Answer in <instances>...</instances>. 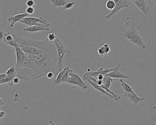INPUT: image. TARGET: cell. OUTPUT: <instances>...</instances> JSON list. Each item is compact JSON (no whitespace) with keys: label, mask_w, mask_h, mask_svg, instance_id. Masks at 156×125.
Returning a JSON list of instances; mask_svg holds the SVG:
<instances>
[{"label":"cell","mask_w":156,"mask_h":125,"mask_svg":"<svg viewBox=\"0 0 156 125\" xmlns=\"http://www.w3.org/2000/svg\"><path fill=\"white\" fill-rule=\"evenodd\" d=\"M153 1H154L155 2V3H156V0H153Z\"/></svg>","instance_id":"37"},{"label":"cell","mask_w":156,"mask_h":125,"mask_svg":"<svg viewBox=\"0 0 156 125\" xmlns=\"http://www.w3.org/2000/svg\"><path fill=\"white\" fill-rule=\"evenodd\" d=\"M20 78H19L18 77H14L13 79V82L14 83V84H18L20 83Z\"/></svg>","instance_id":"32"},{"label":"cell","mask_w":156,"mask_h":125,"mask_svg":"<svg viewBox=\"0 0 156 125\" xmlns=\"http://www.w3.org/2000/svg\"><path fill=\"white\" fill-rule=\"evenodd\" d=\"M135 1H136V0H135Z\"/></svg>","instance_id":"38"},{"label":"cell","mask_w":156,"mask_h":125,"mask_svg":"<svg viewBox=\"0 0 156 125\" xmlns=\"http://www.w3.org/2000/svg\"><path fill=\"white\" fill-rule=\"evenodd\" d=\"M3 41L6 43L7 44L15 47L19 45L18 43L14 40L13 35H11L10 33V32L8 33H4V37H3Z\"/></svg>","instance_id":"14"},{"label":"cell","mask_w":156,"mask_h":125,"mask_svg":"<svg viewBox=\"0 0 156 125\" xmlns=\"http://www.w3.org/2000/svg\"><path fill=\"white\" fill-rule=\"evenodd\" d=\"M98 52L99 55L102 56L105 55V50H104V47L103 46H100L98 49Z\"/></svg>","instance_id":"27"},{"label":"cell","mask_w":156,"mask_h":125,"mask_svg":"<svg viewBox=\"0 0 156 125\" xmlns=\"http://www.w3.org/2000/svg\"><path fill=\"white\" fill-rule=\"evenodd\" d=\"M85 80H87L93 87L94 88L98 90V91H100L102 94H104V95H108V96L110 97L111 98H113V99H115V101H117V98L115 97L114 96L112 95L111 94H109V93H108L105 90L104 88H102V87L101 86L99 85L98 84L96 83L95 82H94V81L91 80V79H89V78H87L86 79H85Z\"/></svg>","instance_id":"12"},{"label":"cell","mask_w":156,"mask_h":125,"mask_svg":"<svg viewBox=\"0 0 156 125\" xmlns=\"http://www.w3.org/2000/svg\"><path fill=\"white\" fill-rule=\"evenodd\" d=\"M17 73L15 66H12L6 72L7 76L14 77V78L17 76Z\"/></svg>","instance_id":"21"},{"label":"cell","mask_w":156,"mask_h":125,"mask_svg":"<svg viewBox=\"0 0 156 125\" xmlns=\"http://www.w3.org/2000/svg\"><path fill=\"white\" fill-rule=\"evenodd\" d=\"M16 52L17 63L15 67L17 72L20 69L22 68L23 65L24 63L29 59V57L26 55V53L22 50L19 45L14 47Z\"/></svg>","instance_id":"4"},{"label":"cell","mask_w":156,"mask_h":125,"mask_svg":"<svg viewBox=\"0 0 156 125\" xmlns=\"http://www.w3.org/2000/svg\"><path fill=\"white\" fill-rule=\"evenodd\" d=\"M123 34L126 38L128 39L134 44L138 45L143 49L146 48L145 43L137 31L136 28L134 26H131L129 28L125 29L123 30Z\"/></svg>","instance_id":"2"},{"label":"cell","mask_w":156,"mask_h":125,"mask_svg":"<svg viewBox=\"0 0 156 125\" xmlns=\"http://www.w3.org/2000/svg\"><path fill=\"white\" fill-rule=\"evenodd\" d=\"M69 68H70L69 66L65 67L62 71L59 72V73L57 75L56 79L54 80V83L55 84L58 85L61 84H62V78L64 74L67 71V70H68Z\"/></svg>","instance_id":"16"},{"label":"cell","mask_w":156,"mask_h":125,"mask_svg":"<svg viewBox=\"0 0 156 125\" xmlns=\"http://www.w3.org/2000/svg\"><path fill=\"white\" fill-rule=\"evenodd\" d=\"M29 15L30 14L25 12L16 14L14 16H10L8 18V22L10 23V27L12 28L16 23L20 22L26 17H29Z\"/></svg>","instance_id":"9"},{"label":"cell","mask_w":156,"mask_h":125,"mask_svg":"<svg viewBox=\"0 0 156 125\" xmlns=\"http://www.w3.org/2000/svg\"><path fill=\"white\" fill-rule=\"evenodd\" d=\"M50 25H45L43 26L39 25H34V26H27L26 28H23L24 31L29 32H36L41 31H50Z\"/></svg>","instance_id":"11"},{"label":"cell","mask_w":156,"mask_h":125,"mask_svg":"<svg viewBox=\"0 0 156 125\" xmlns=\"http://www.w3.org/2000/svg\"><path fill=\"white\" fill-rule=\"evenodd\" d=\"M20 79L27 81H34V73L32 70L27 67H23L17 72V76Z\"/></svg>","instance_id":"5"},{"label":"cell","mask_w":156,"mask_h":125,"mask_svg":"<svg viewBox=\"0 0 156 125\" xmlns=\"http://www.w3.org/2000/svg\"><path fill=\"white\" fill-rule=\"evenodd\" d=\"M53 43L55 45L56 50H57V54L58 56L57 69L58 72H60L62 70L63 60L65 55L66 54L70 52V51L64 46L63 45L61 42L58 37L54 41Z\"/></svg>","instance_id":"3"},{"label":"cell","mask_w":156,"mask_h":125,"mask_svg":"<svg viewBox=\"0 0 156 125\" xmlns=\"http://www.w3.org/2000/svg\"><path fill=\"white\" fill-rule=\"evenodd\" d=\"M119 81L121 82V85L122 86V88H123L124 91L129 92V93H135L134 90H133V88L131 87L129 85L125 83L122 78L119 79Z\"/></svg>","instance_id":"20"},{"label":"cell","mask_w":156,"mask_h":125,"mask_svg":"<svg viewBox=\"0 0 156 125\" xmlns=\"http://www.w3.org/2000/svg\"><path fill=\"white\" fill-rule=\"evenodd\" d=\"M106 7L108 9L112 10L115 7V3L114 0H108L106 3Z\"/></svg>","instance_id":"22"},{"label":"cell","mask_w":156,"mask_h":125,"mask_svg":"<svg viewBox=\"0 0 156 125\" xmlns=\"http://www.w3.org/2000/svg\"><path fill=\"white\" fill-rule=\"evenodd\" d=\"M4 31L2 29H1L0 30V41H2L3 40V37H4Z\"/></svg>","instance_id":"31"},{"label":"cell","mask_w":156,"mask_h":125,"mask_svg":"<svg viewBox=\"0 0 156 125\" xmlns=\"http://www.w3.org/2000/svg\"><path fill=\"white\" fill-rule=\"evenodd\" d=\"M69 75L73 77L76 80L79 84V87H81L82 89H86L88 88V86L87 84L86 83L84 82L83 80L78 75L75 73L73 72V70L72 69L69 70Z\"/></svg>","instance_id":"15"},{"label":"cell","mask_w":156,"mask_h":125,"mask_svg":"<svg viewBox=\"0 0 156 125\" xmlns=\"http://www.w3.org/2000/svg\"><path fill=\"white\" fill-rule=\"evenodd\" d=\"M25 11H26V13H28L30 15H31L34 13L35 9L33 7H28L26 8Z\"/></svg>","instance_id":"26"},{"label":"cell","mask_w":156,"mask_h":125,"mask_svg":"<svg viewBox=\"0 0 156 125\" xmlns=\"http://www.w3.org/2000/svg\"><path fill=\"white\" fill-rule=\"evenodd\" d=\"M125 96L128 98L129 100L133 102L135 105H136L140 102L143 101L145 99L144 98L139 97L137 95L136 93H131L129 92L124 91Z\"/></svg>","instance_id":"13"},{"label":"cell","mask_w":156,"mask_h":125,"mask_svg":"<svg viewBox=\"0 0 156 125\" xmlns=\"http://www.w3.org/2000/svg\"><path fill=\"white\" fill-rule=\"evenodd\" d=\"M75 3V2H74L72 1H69L65 5L64 7H63L62 9H70L74 7Z\"/></svg>","instance_id":"25"},{"label":"cell","mask_w":156,"mask_h":125,"mask_svg":"<svg viewBox=\"0 0 156 125\" xmlns=\"http://www.w3.org/2000/svg\"><path fill=\"white\" fill-rule=\"evenodd\" d=\"M28 20H30L34 22L35 23H42V24H45V25H50V24L48 23L46 21V20L42 17H40L39 18H36V17H26Z\"/></svg>","instance_id":"17"},{"label":"cell","mask_w":156,"mask_h":125,"mask_svg":"<svg viewBox=\"0 0 156 125\" xmlns=\"http://www.w3.org/2000/svg\"><path fill=\"white\" fill-rule=\"evenodd\" d=\"M115 79L110 77L105 76V77L103 80V84L102 85L107 88H110L112 85V83H113Z\"/></svg>","instance_id":"19"},{"label":"cell","mask_w":156,"mask_h":125,"mask_svg":"<svg viewBox=\"0 0 156 125\" xmlns=\"http://www.w3.org/2000/svg\"><path fill=\"white\" fill-rule=\"evenodd\" d=\"M34 65V80L47 74L50 71L57 75L58 56L57 50L47 52L39 55H33L25 53Z\"/></svg>","instance_id":"1"},{"label":"cell","mask_w":156,"mask_h":125,"mask_svg":"<svg viewBox=\"0 0 156 125\" xmlns=\"http://www.w3.org/2000/svg\"><path fill=\"white\" fill-rule=\"evenodd\" d=\"M55 73L53 72H51V71H50V72H48L47 73V77H48L49 79H51V78H53L54 77V76H55Z\"/></svg>","instance_id":"30"},{"label":"cell","mask_w":156,"mask_h":125,"mask_svg":"<svg viewBox=\"0 0 156 125\" xmlns=\"http://www.w3.org/2000/svg\"><path fill=\"white\" fill-rule=\"evenodd\" d=\"M1 99V102H0V105L2 106L4 104V102L2 100L1 98H0Z\"/></svg>","instance_id":"36"},{"label":"cell","mask_w":156,"mask_h":125,"mask_svg":"<svg viewBox=\"0 0 156 125\" xmlns=\"http://www.w3.org/2000/svg\"><path fill=\"white\" fill-rule=\"evenodd\" d=\"M57 38V35H56V34L55 33H49L48 34V36H47V39H48V41L50 42L53 43L56 40Z\"/></svg>","instance_id":"23"},{"label":"cell","mask_w":156,"mask_h":125,"mask_svg":"<svg viewBox=\"0 0 156 125\" xmlns=\"http://www.w3.org/2000/svg\"><path fill=\"white\" fill-rule=\"evenodd\" d=\"M70 68H69L67 71L64 74L62 79V83H67V81H68L69 77H70V76H69V70H70Z\"/></svg>","instance_id":"24"},{"label":"cell","mask_w":156,"mask_h":125,"mask_svg":"<svg viewBox=\"0 0 156 125\" xmlns=\"http://www.w3.org/2000/svg\"><path fill=\"white\" fill-rule=\"evenodd\" d=\"M6 116V112L1 109L0 110V118L2 119Z\"/></svg>","instance_id":"33"},{"label":"cell","mask_w":156,"mask_h":125,"mask_svg":"<svg viewBox=\"0 0 156 125\" xmlns=\"http://www.w3.org/2000/svg\"><path fill=\"white\" fill-rule=\"evenodd\" d=\"M105 77V75L103 74H99L95 78L97 80H103Z\"/></svg>","instance_id":"34"},{"label":"cell","mask_w":156,"mask_h":125,"mask_svg":"<svg viewBox=\"0 0 156 125\" xmlns=\"http://www.w3.org/2000/svg\"><path fill=\"white\" fill-rule=\"evenodd\" d=\"M121 63L118 64V65L115 66V69L113 71L106 75V76L110 77L115 80H118V79H120L121 78H128L127 76L119 71V68L121 66Z\"/></svg>","instance_id":"8"},{"label":"cell","mask_w":156,"mask_h":125,"mask_svg":"<svg viewBox=\"0 0 156 125\" xmlns=\"http://www.w3.org/2000/svg\"><path fill=\"white\" fill-rule=\"evenodd\" d=\"M114 1L115 3V7L109 13L106 15L105 18L106 19H110L114 17L121 9L128 8L129 6V2H127L126 0H114Z\"/></svg>","instance_id":"6"},{"label":"cell","mask_w":156,"mask_h":125,"mask_svg":"<svg viewBox=\"0 0 156 125\" xmlns=\"http://www.w3.org/2000/svg\"><path fill=\"white\" fill-rule=\"evenodd\" d=\"M35 3L34 0H27L25 4L28 7H33L35 5Z\"/></svg>","instance_id":"29"},{"label":"cell","mask_w":156,"mask_h":125,"mask_svg":"<svg viewBox=\"0 0 156 125\" xmlns=\"http://www.w3.org/2000/svg\"><path fill=\"white\" fill-rule=\"evenodd\" d=\"M51 2H52L53 7L54 8L59 7L61 9H62L65 5L68 2L67 0H50Z\"/></svg>","instance_id":"18"},{"label":"cell","mask_w":156,"mask_h":125,"mask_svg":"<svg viewBox=\"0 0 156 125\" xmlns=\"http://www.w3.org/2000/svg\"><path fill=\"white\" fill-rule=\"evenodd\" d=\"M104 47V50H105V55H107L110 52V48L109 45L107 44H105L103 45Z\"/></svg>","instance_id":"28"},{"label":"cell","mask_w":156,"mask_h":125,"mask_svg":"<svg viewBox=\"0 0 156 125\" xmlns=\"http://www.w3.org/2000/svg\"><path fill=\"white\" fill-rule=\"evenodd\" d=\"M115 67L111 69H108V68H106L105 69H104L102 67L98 69L97 71H94V72H91L90 71H87V73H85L83 75V80H84L86 77H92L96 78V77L99 74H103L104 75H106L108 73H110L111 71H113Z\"/></svg>","instance_id":"7"},{"label":"cell","mask_w":156,"mask_h":125,"mask_svg":"<svg viewBox=\"0 0 156 125\" xmlns=\"http://www.w3.org/2000/svg\"><path fill=\"white\" fill-rule=\"evenodd\" d=\"M135 5L140 10L144 15L147 16L150 12L149 8L146 0H132Z\"/></svg>","instance_id":"10"},{"label":"cell","mask_w":156,"mask_h":125,"mask_svg":"<svg viewBox=\"0 0 156 125\" xmlns=\"http://www.w3.org/2000/svg\"><path fill=\"white\" fill-rule=\"evenodd\" d=\"M7 77V73H2L0 74V80H2Z\"/></svg>","instance_id":"35"}]
</instances>
